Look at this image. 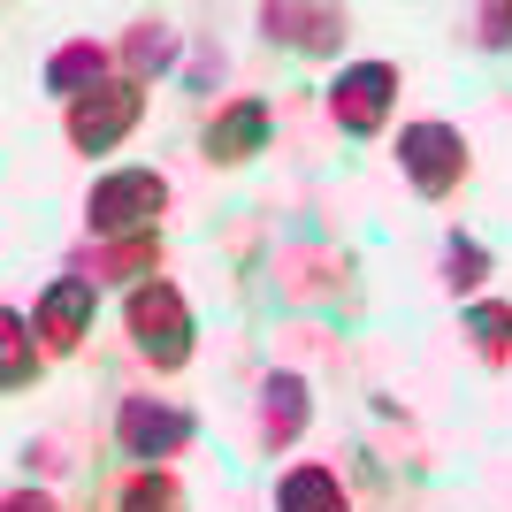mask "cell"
<instances>
[{"label": "cell", "mask_w": 512, "mask_h": 512, "mask_svg": "<svg viewBox=\"0 0 512 512\" xmlns=\"http://www.w3.org/2000/svg\"><path fill=\"white\" fill-rule=\"evenodd\" d=\"M398 176H406L421 199H451L459 184H467V130L436 123V115L406 123L398 130Z\"/></svg>", "instance_id": "3957f363"}, {"label": "cell", "mask_w": 512, "mask_h": 512, "mask_svg": "<svg viewBox=\"0 0 512 512\" xmlns=\"http://www.w3.org/2000/svg\"><path fill=\"white\" fill-rule=\"evenodd\" d=\"M276 512H352V490L337 482V467L299 459V467H283V482H276Z\"/></svg>", "instance_id": "7c38bea8"}, {"label": "cell", "mask_w": 512, "mask_h": 512, "mask_svg": "<svg viewBox=\"0 0 512 512\" xmlns=\"http://www.w3.org/2000/svg\"><path fill=\"white\" fill-rule=\"evenodd\" d=\"M306 421H314V390H306V375L276 367V375L260 383V451H268V459L291 451L306 436Z\"/></svg>", "instance_id": "30bf717a"}, {"label": "cell", "mask_w": 512, "mask_h": 512, "mask_svg": "<svg viewBox=\"0 0 512 512\" xmlns=\"http://www.w3.org/2000/svg\"><path fill=\"white\" fill-rule=\"evenodd\" d=\"M161 214H169V176L161 169H107L85 199V230L107 245H130V237H161Z\"/></svg>", "instance_id": "7a4b0ae2"}, {"label": "cell", "mask_w": 512, "mask_h": 512, "mask_svg": "<svg viewBox=\"0 0 512 512\" xmlns=\"http://www.w3.org/2000/svg\"><path fill=\"white\" fill-rule=\"evenodd\" d=\"M100 85H115L107 77V46H92V39H69V46H54L46 54V92L54 100H85V92H100Z\"/></svg>", "instance_id": "8fae6325"}, {"label": "cell", "mask_w": 512, "mask_h": 512, "mask_svg": "<svg viewBox=\"0 0 512 512\" xmlns=\"http://www.w3.org/2000/svg\"><path fill=\"white\" fill-rule=\"evenodd\" d=\"M0 512H54V497H46V490H16Z\"/></svg>", "instance_id": "44dd1931"}, {"label": "cell", "mask_w": 512, "mask_h": 512, "mask_svg": "<svg viewBox=\"0 0 512 512\" xmlns=\"http://www.w3.org/2000/svg\"><path fill=\"white\" fill-rule=\"evenodd\" d=\"M474 46H482V54H505V46H512V0L474 8Z\"/></svg>", "instance_id": "d6986e66"}, {"label": "cell", "mask_w": 512, "mask_h": 512, "mask_svg": "<svg viewBox=\"0 0 512 512\" xmlns=\"http://www.w3.org/2000/svg\"><path fill=\"white\" fill-rule=\"evenodd\" d=\"M31 337H39V329L8 306V314H0V383H8V398H23V390L39 383V344Z\"/></svg>", "instance_id": "9a60e30c"}, {"label": "cell", "mask_w": 512, "mask_h": 512, "mask_svg": "<svg viewBox=\"0 0 512 512\" xmlns=\"http://www.w3.org/2000/svg\"><path fill=\"white\" fill-rule=\"evenodd\" d=\"M467 337H474V344H482V352L497 360V352L512 344V306H497V299H474V306H467Z\"/></svg>", "instance_id": "e0dca14e"}, {"label": "cell", "mask_w": 512, "mask_h": 512, "mask_svg": "<svg viewBox=\"0 0 512 512\" xmlns=\"http://www.w3.org/2000/svg\"><path fill=\"white\" fill-rule=\"evenodd\" d=\"M390 107H398V62H352L337 69V85H329V115H337L344 138H375L390 123Z\"/></svg>", "instance_id": "8992f818"}, {"label": "cell", "mask_w": 512, "mask_h": 512, "mask_svg": "<svg viewBox=\"0 0 512 512\" xmlns=\"http://www.w3.org/2000/svg\"><path fill=\"white\" fill-rule=\"evenodd\" d=\"M123 329L130 344H138V360L153 367V375H176V367H192V344H199V321L192 306H184V291L176 283H130L123 299Z\"/></svg>", "instance_id": "6da1fadb"}, {"label": "cell", "mask_w": 512, "mask_h": 512, "mask_svg": "<svg viewBox=\"0 0 512 512\" xmlns=\"http://www.w3.org/2000/svg\"><path fill=\"white\" fill-rule=\"evenodd\" d=\"M482 276H490V253H482V237H467V230H451L444 237V283L467 299V291H482Z\"/></svg>", "instance_id": "2e32d148"}, {"label": "cell", "mask_w": 512, "mask_h": 512, "mask_svg": "<svg viewBox=\"0 0 512 512\" xmlns=\"http://www.w3.org/2000/svg\"><path fill=\"white\" fill-rule=\"evenodd\" d=\"M192 436H199V421H192L184 406H169V398H123V406H115V451H123V459H138V467L176 459Z\"/></svg>", "instance_id": "277c9868"}, {"label": "cell", "mask_w": 512, "mask_h": 512, "mask_svg": "<svg viewBox=\"0 0 512 512\" xmlns=\"http://www.w3.org/2000/svg\"><path fill=\"white\" fill-rule=\"evenodd\" d=\"M107 505L115 512H192V497H184V482H176L169 467H130Z\"/></svg>", "instance_id": "4fadbf2b"}, {"label": "cell", "mask_w": 512, "mask_h": 512, "mask_svg": "<svg viewBox=\"0 0 512 512\" xmlns=\"http://www.w3.org/2000/svg\"><path fill=\"white\" fill-rule=\"evenodd\" d=\"M268 130H276L268 100H230V107H214V115H207L199 153H207L214 169H245L253 153H268Z\"/></svg>", "instance_id": "9c48e42d"}, {"label": "cell", "mask_w": 512, "mask_h": 512, "mask_svg": "<svg viewBox=\"0 0 512 512\" xmlns=\"http://www.w3.org/2000/svg\"><path fill=\"white\" fill-rule=\"evenodd\" d=\"M92 321H100V283L92 276H54L31 306V329H39L46 352H77L92 337Z\"/></svg>", "instance_id": "ba28073f"}, {"label": "cell", "mask_w": 512, "mask_h": 512, "mask_svg": "<svg viewBox=\"0 0 512 512\" xmlns=\"http://www.w3.org/2000/svg\"><path fill=\"white\" fill-rule=\"evenodd\" d=\"M260 31H268V46H291V54L329 62V54L352 39V16H344V8H321V0H268V8H260Z\"/></svg>", "instance_id": "52a82bcc"}, {"label": "cell", "mask_w": 512, "mask_h": 512, "mask_svg": "<svg viewBox=\"0 0 512 512\" xmlns=\"http://www.w3.org/2000/svg\"><path fill=\"white\" fill-rule=\"evenodd\" d=\"M161 69H176V23H130L123 39V77L130 85H146V77H161Z\"/></svg>", "instance_id": "5bb4252c"}, {"label": "cell", "mask_w": 512, "mask_h": 512, "mask_svg": "<svg viewBox=\"0 0 512 512\" xmlns=\"http://www.w3.org/2000/svg\"><path fill=\"white\" fill-rule=\"evenodd\" d=\"M153 268H161V237H130V245H115V253H107V276L153 283Z\"/></svg>", "instance_id": "ac0fdd59"}, {"label": "cell", "mask_w": 512, "mask_h": 512, "mask_svg": "<svg viewBox=\"0 0 512 512\" xmlns=\"http://www.w3.org/2000/svg\"><path fill=\"white\" fill-rule=\"evenodd\" d=\"M138 115H146V85H130V77H115V85H100V92H85V100L62 115V130H69V146L77 153H115L138 130Z\"/></svg>", "instance_id": "5b68a950"}, {"label": "cell", "mask_w": 512, "mask_h": 512, "mask_svg": "<svg viewBox=\"0 0 512 512\" xmlns=\"http://www.w3.org/2000/svg\"><path fill=\"white\" fill-rule=\"evenodd\" d=\"M214 77H222V54H214V46H207V54H199V62L184 69V85H192V92H207Z\"/></svg>", "instance_id": "ffe728a7"}]
</instances>
